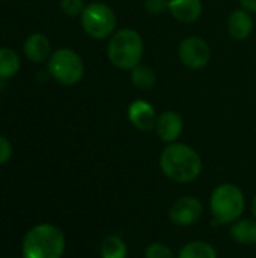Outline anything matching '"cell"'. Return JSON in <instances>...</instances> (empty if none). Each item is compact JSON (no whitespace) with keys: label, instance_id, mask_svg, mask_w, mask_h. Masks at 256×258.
Returning <instances> with one entry per match:
<instances>
[{"label":"cell","instance_id":"30bf717a","mask_svg":"<svg viewBox=\"0 0 256 258\" xmlns=\"http://www.w3.org/2000/svg\"><path fill=\"white\" fill-rule=\"evenodd\" d=\"M184 128V122L180 113L177 112H163L158 118H157V124H155V132L158 135V138L163 142L172 144L175 142Z\"/></svg>","mask_w":256,"mask_h":258},{"label":"cell","instance_id":"44dd1931","mask_svg":"<svg viewBox=\"0 0 256 258\" xmlns=\"http://www.w3.org/2000/svg\"><path fill=\"white\" fill-rule=\"evenodd\" d=\"M145 8L149 14H163L169 9V0H145Z\"/></svg>","mask_w":256,"mask_h":258},{"label":"cell","instance_id":"2e32d148","mask_svg":"<svg viewBox=\"0 0 256 258\" xmlns=\"http://www.w3.org/2000/svg\"><path fill=\"white\" fill-rule=\"evenodd\" d=\"M177 258H217V251L208 242L193 240L180 249Z\"/></svg>","mask_w":256,"mask_h":258},{"label":"cell","instance_id":"3957f363","mask_svg":"<svg viewBox=\"0 0 256 258\" xmlns=\"http://www.w3.org/2000/svg\"><path fill=\"white\" fill-rule=\"evenodd\" d=\"M246 207V197L243 190L232 183H223L214 187L210 195V210L213 222L220 225H231L238 221Z\"/></svg>","mask_w":256,"mask_h":258},{"label":"cell","instance_id":"9a60e30c","mask_svg":"<svg viewBox=\"0 0 256 258\" xmlns=\"http://www.w3.org/2000/svg\"><path fill=\"white\" fill-rule=\"evenodd\" d=\"M101 258H127L128 249L124 239L118 234H110L103 239L100 246Z\"/></svg>","mask_w":256,"mask_h":258},{"label":"cell","instance_id":"ffe728a7","mask_svg":"<svg viewBox=\"0 0 256 258\" xmlns=\"http://www.w3.org/2000/svg\"><path fill=\"white\" fill-rule=\"evenodd\" d=\"M60 6L63 9V12L69 17H75V15H81V12L84 11V5L83 0H62Z\"/></svg>","mask_w":256,"mask_h":258},{"label":"cell","instance_id":"e0dca14e","mask_svg":"<svg viewBox=\"0 0 256 258\" xmlns=\"http://www.w3.org/2000/svg\"><path fill=\"white\" fill-rule=\"evenodd\" d=\"M20 70V57L12 48H0V80L15 76Z\"/></svg>","mask_w":256,"mask_h":258},{"label":"cell","instance_id":"5bb4252c","mask_svg":"<svg viewBox=\"0 0 256 258\" xmlns=\"http://www.w3.org/2000/svg\"><path fill=\"white\" fill-rule=\"evenodd\" d=\"M229 236L234 242L244 246L256 245V219H238L231 224Z\"/></svg>","mask_w":256,"mask_h":258},{"label":"cell","instance_id":"ba28073f","mask_svg":"<svg viewBox=\"0 0 256 258\" xmlns=\"http://www.w3.org/2000/svg\"><path fill=\"white\" fill-rule=\"evenodd\" d=\"M180 59L184 65L193 70L204 68L210 60V45L199 36H187L181 41L178 48Z\"/></svg>","mask_w":256,"mask_h":258},{"label":"cell","instance_id":"7c38bea8","mask_svg":"<svg viewBox=\"0 0 256 258\" xmlns=\"http://www.w3.org/2000/svg\"><path fill=\"white\" fill-rule=\"evenodd\" d=\"M228 30L232 38L243 41L247 39L253 32V20L246 9L234 11L228 18Z\"/></svg>","mask_w":256,"mask_h":258},{"label":"cell","instance_id":"7a4b0ae2","mask_svg":"<svg viewBox=\"0 0 256 258\" xmlns=\"http://www.w3.org/2000/svg\"><path fill=\"white\" fill-rule=\"evenodd\" d=\"M65 236L51 224L32 227L21 243L23 258H62L65 254Z\"/></svg>","mask_w":256,"mask_h":258},{"label":"cell","instance_id":"277c9868","mask_svg":"<svg viewBox=\"0 0 256 258\" xmlns=\"http://www.w3.org/2000/svg\"><path fill=\"white\" fill-rule=\"evenodd\" d=\"M107 56L121 70H133L143 56V39L134 29H121L109 41Z\"/></svg>","mask_w":256,"mask_h":258},{"label":"cell","instance_id":"7402d4cb","mask_svg":"<svg viewBox=\"0 0 256 258\" xmlns=\"http://www.w3.org/2000/svg\"><path fill=\"white\" fill-rule=\"evenodd\" d=\"M12 156V145L11 142L0 135V165H5Z\"/></svg>","mask_w":256,"mask_h":258},{"label":"cell","instance_id":"52a82bcc","mask_svg":"<svg viewBox=\"0 0 256 258\" xmlns=\"http://www.w3.org/2000/svg\"><path fill=\"white\" fill-rule=\"evenodd\" d=\"M204 213V204L196 197H181L178 198L170 210L169 219L177 227H192L195 225Z\"/></svg>","mask_w":256,"mask_h":258},{"label":"cell","instance_id":"ac0fdd59","mask_svg":"<svg viewBox=\"0 0 256 258\" xmlns=\"http://www.w3.org/2000/svg\"><path fill=\"white\" fill-rule=\"evenodd\" d=\"M155 80H157L155 71L148 65H136L131 70V82L139 89L143 91L151 89L155 85Z\"/></svg>","mask_w":256,"mask_h":258},{"label":"cell","instance_id":"5b68a950","mask_svg":"<svg viewBox=\"0 0 256 258\" xmlns=\"http://www.w3.org/2000/svg\"><path fill=\"white\" fill-rule=\"evenodd\" d=\"M48 73L60 85H77L84 76L81 57L71 48H59L48 59Z\"/></svg>","mask_w":256,"mask_h":258},{"label":"cell","instance_id":"8992f818","mask_svg":"<svg viewBox=\"0 0 256 258\" xmlns=\"http://www.w3.org/2000/svg\"><path fill=\"white\" fill-rule=\"evenodd\" d=\"M83 30L94 39H106L116 27V15L106 3H91L81 12Z\"/></svg>","mask_w":256,"mask_h":258},{"label":"cell","instance_id":"4fadbf2b","mask_svg":"<svg viewBox=\"0 0 256 258\" xmlns=\"http://www.w3.org/2000/svg\"><path fill=\"white\" fill-rule=\"evenodd\" d=\"M50 41L42 33H32L24 42V53L29 60L35 63L44 62L50 54Z\"/></svg>","mask_w":256,"mask_h":258},{"label":"cell","instance_id":"d6986e66","mask_svg":"<svg viewBox=\"0 0 256 258\" xmlns=\"http://www.w3.org/2000/svg\"><path fill=\"white\" fill-rule=\"evenodd\" d=\"M145 258H175V255L166 243L152 242L145 249Z\"/></svg>","mask_w":256,"mask_h":258},{"label":"cell","instance_id":"603a6c76","mask_svg":"<svg viewBox=\"0 0 256 258\" xmlns=\"http://www.w3.org/2000/svg\"><path fill=\"white\" fill-rule=\"evenodd\" d=\"M243 9L250 11V12H256V0H240Z\"/></svg>","mask_w":256,"mask_h":258},{"label":"cell","instance_id":"6da1fadb","mask_svg":"<svg viewBox=\"0 0 256 258\" xmlns=\"http://www.w3.org/2000/svg\"><path fill=\"white\" fill-rule=\"evenodd\" d=\"M161 172L172 181L187 184L202 172V159L198 151L186 144L172 142L160 154Z\"/></svg>","mask_w":256,"mask_h":258},{"label":"cell","instance_id":"9c48e42d","mask_svg":"<svg viewBox=\"0 0 256 258\" xmlns=\"http://www.w3.org/2000/svg\"><path fill=\"white\" fill-rule=\"evenodd\" d=\"M157 113L154 107L145 100H136L128 106V119L140 132H149L155 128Z\"/></svg>","mask_w":256,"mask_h":258},{"label":"cell","instance_id":"8fae6325","mask_svg":"<svg viewBox=\"0 0 256 258\" xmlns=\"http://www.w3.org/2000/svg\"><path fill=\"white\" fill-rule=\"evenodd\" d=\"M181 23H193L202 14L201 0H169L167 9Z\"/></svg>","mask_w":256,"mask_h":258},{"label":"cell","instance_id":"cb8c5ba5","mask_svg":"<svg viewBox=\"0 0 256 258\" xmlns=\"http://www.w3.org/2000/svg\"><path fill=\"white\" fill-rule=\"evenodd\" d=\"M252 213H253V218L256 219V195L255 198H253V201H252Z\"/></svg>","mask_w":256,"mask_h":258}]
</instances>
